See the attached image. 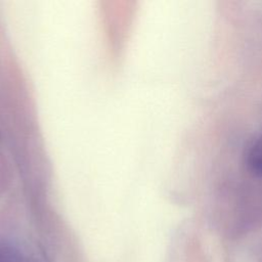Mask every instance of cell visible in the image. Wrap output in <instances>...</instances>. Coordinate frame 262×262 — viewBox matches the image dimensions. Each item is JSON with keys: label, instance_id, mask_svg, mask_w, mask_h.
Listing matches in <instances>:
<instances>
[{"label": "cell", "instance_id": "3957f363", "mask_svg": "<svg viewBox=\"0 0 262 262\" xmlns=\"http://www.w3.org/2000/svg\"><path fill=\"white\" fill-rule=\"evenodd\" d=\"M7 180H8V171L6 169L3 159L0 156V192L5 187Z\"/></svg>", "mask_w": 262, "mask_h": 262}, {"label": "cell", "instance_id": "7a4b0ae2", "mask_svg": "<svg viewBox=\"0 0 262 262\" xmlns=\"http://www.w3.org/2000/svg\"><path fill=\"white\" fill-rule=\"evenodd\" d=\"M0 262H33L16 244L0 237Z\"/></svg>", "mask_w": 262, "mask_h": 262}, {"label": "cell", "instance_id": "277c9868", "mask_svg": "<svg viewBox=\"0 0 262 262\" xmlns=\"http://www.w3.org/2000/svg\"><path fill=\"white\" fill-rule=\"evenodd\" d=\"M0 138H1V135H0Z\"/></svg>", "mask_w": 262, "mask_h": 262}, {"label": "cell", "instance_id": "6da1fadb", "mask_svg": "<svg viewBox=\"0 0 262 262\" xmlns=\"http://www.w3.org/2000/svg\"><path fill=\"white\" fill-rule=\"evenodd\" d=\"M243 162L250 175L262 179V132L249 139L244 148Z\"/></svg>", "mask_w": 262, "mask_h": 262}]
</instances>
